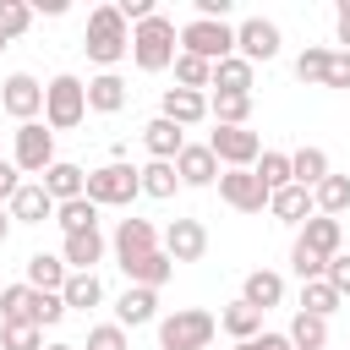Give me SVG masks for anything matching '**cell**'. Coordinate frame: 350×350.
<instances>
[{
  "label": "cell",
  "instance_id": "6da1fadb",
  "mask_svg": "<svg viewBox=\"0 0 350 350\" xmlns=\"http://www.w3.org/2000/svg\"><path fill=\"white\" fill-rule=\"evenodd\" d=\"M82 49H88V60L98 71H115L131 55V22L115 5H93L88 11V27H82Z\"/></svg>",
  "mask_w": 350,
  "mask_h": 350
},
{
  "label": "cell",
  "instance_id": "7a4b0ae2",
  "mask_svg": "<svg viewBox=\"0 0 350 350\" xmlns=\"http://www.w3.org/2000/svg\"><path fill=\"white\" fill-rule=\"evenodd\" d=\"M175 55H180V27H175L164 11H153L148 22L131 27V66H137V71H148V77L175 71Z\"/></svg>",
  "mask_w": 350,
  "mask_h": 350
},
{
  "label": "cell",
  "instance_id": "3957f363",
  "mask_svg": "<svg viewBox=\"0 0 350 350\" xmlns=\"http://www.w3.org/2000/svg\"><path fill=\"white\" fill-rule=\"evenodd\" d=\"M88 120V82L71 71H55L44 82V126L49 131H77Z\"/></svg>",
  "mask_w": 350,
  "mask_h": 350
},
{
  "label": "cell",
  "instance_id": "277c9868",
  "mask_svg": "<svg viewBox=\"0 0 350 350\" xmlns=\"http://www.w3.org/2000/svg\"><path fill=\"white\" fill-rule=\"evenodd\" d=\"M219 334V317L202 306H175L159 317V350H208Z\"/></svg>",
  "mask_w": 350,
  "mask_h": 350
},
{
  "label": "cell",
  "instance_id": "5b68a950",
  "mask_svg": "<svg viewBox=\"0 0 350 350\" xmlns=\"http://www.w3.org/2000/svg\"><path fill=\"white\" fill-rule=\"evenodd\" d=\"M88 197L98 208H131V197H142V170H131L126 159H109L88 170Z\"/></svg>",
  "mask_w": 350,
  "mask_h": 350
},
{
  "label": "cell",
  "instance_id": "8992f818",
  "mask_svg": "<svg viewBox=\"0 0 350 350\" xmlns=\"http://www.w3.org/2000/svg\"><path fill=\"white\" fill-rule=\"evenodd\" d=\"M180 55H197V60L219 66V60L235 55V27H230V22H202V16H191V22L180 27Z\"/></svg>",
  "mask_w": 350,
  "mask_h": 350
},
{
  "label": "cell",
  "instance_id": "52a82bcc",
  "mask_svg": "<svg viewBox=\"0 0 350 350\" xmlns=\"http://www.w3.org/2000/svg\"><path fill=\"white\" fill-rule=\"evenodd\" d=\"M11 164H16L22 175H44V170L55 164V131H49L44 120L16 126V131H11Z\"/></svg>",
  "mask_w": 350,
  "mask_h": 350
},
{
  "label": "cell",
  "instance_id": "ba28073f",
  "mask_svg": "<svg viewBox=\"0 0 350 350\" xmlns=\"http://www.w3.org/2000/svg\"><path fill=\"white\" fill-rule=\"evenodd\" d=\"M208 148H213V159L224 170H257V159H262V137L252 126H213Z\"/></svg>",
  "mask_w": 350,
  "mask_h": 350
},
{
  "label": "cell",
  "instance_id": "9c48e42d",
  "mask_svg": "<svg viewBox=\"0 0 350 350\" xmlns=\"http://www.w3.org/2000/svg\"><path fill=\"white\" fill-rule=\"evenodd\" d=\"M0 109H5L16 126L38 120V115H44V82H38L33 71H11V77L0 82Z\"/></svg>",
  "mask_w": 350,
  "mask_h": 350
},
{
  "label": "cell",
  "instance_id": "30bf717a",
  "mask_svg": "<svg viewBox=\"0 0 350 350\" xmlns=\"http://www.w3.org/2000/svg\"><path fill=\"white\" fill-rule=\"evenodd\" d=\"M235 55L252 60V66L273 60V55H279V22H268V16H241V22H235Z\"/></svg>",
  "mask_w": 350,
  "mask_h": 350
},
{
  "label": "cell",
  "instance_id": "8fae6325",
  "mask_svg": "<svg viewBox=\"0 0 350 350\" xmlns=\"http://www.w3.org/2000/svg\"><path fill=\"white\" fill-rule=\"evenodd\" d=\"M159 246H164L175 262H202V257H208V224H202V219H170L164 235H159Z\"/></svg>",
  "mask_w": 350,
  "mask_h": 350
},
{
  "label": "cell",
  "instance_id": "7c38bea8",
  "mask_svg": "<svg viewBox=\"0 0 350 350\" xmlns=\"http://www.w3.org/2000/svg\"><path fill=\"white\" fill-rule=\"evenodd\" d=\"M219 197H224L235 213H262V208H268V186L257 180V170H224V175H219Z\"/></svg>",
  "mask_w": 350,
  "mask_h": 350
},
{
  "label": "cell",
  "instance_id": "4fadbf2b",
  "mask_svg": "<svg viewBox=\"0 0 350 350\" xmlns=\"http://www.w3.org/2000/svg\"><path fill=\"white\" fill-rule=\"evenodd\" d=\"M109 252H115V262L126 268V262H137V257H148V252H159V230L148 224V219H120L115 224V235H109Z\"/></svg>",
  "mask_w": 350,
  "mask_h": 350
},
{
  "label": "cell",
  "instance_id": "5bb4252c",
  "mask_svg": "<svg viewBox=\"0 0 350 350\" xmlns=\"http://www.w3.org/2000/svg\"><path fill=\"white\" fill-rule=\"evenodd\" d=\"M175 175H180V186H219L224 164L213 159V148H208V142H186V148H180V159H175Z\"/></svg>",
  "mask_w": 350,
  "mask_h": 350
},
{
  "label": "cell",
  "instance_id": "9a60e30c",
  "mask_svg": "<svg viewBox=\"0 0 350 350\" xmlns=\"http://www.w3.org/2000/svg\"><path fill=\"white\" fill-rule=\"evenodd\" d=\"M159 115H164V120H175L180 131H191V126H202V120H208V93H191V88H164Z\"/></svg>",
  "mask_w": 350,
  "mask_h": 350
},
{
  "label": "cell",
  "instance_id": "2e32d148",
  "mask_svg": "<svg viewBox=\"0 0 350 350\" xmlns=\"http://www.w3.org/2000/svg\"><path fill=\"white\" fill-rule=\"evenodd\" d=\"M38 186L55 197V208L60 202H71V197H88V170L82 164H71V159H55L44 175H38Z\"/></svg>",
  "mask_w": 350,
  "mask_h": 350
},
{
  "label": "cell",
  "instance_id": "e0dca14e",
  "mask_svg": "<svg viewBox=\"0 0 350 350\" xmlns=\"http://www.w3.org/2000/svg\"><path fill=\"white\" fill-rule=\"evenodd\" d=\"M295 241H301L306 252H317V257H339V252H345V224L328 219V213H312V219L301 224Z\"/></svg>",
  "mask_w": 350,
  "mask_h": 350
},
{
  "label": "cell",
  "instance_id": "ac0fdd59",
  "mask_svg": "<svg viewBox=\"0 0 350 350\" xmlns=\"http://www.w3.org/2000/svg\"><path fill=\"white\" fill-rule=\"evenodd\" d=\"M104 252H109V241H104L98 230H82V235H66V241H60V257H66L71 273H93V268L104 262Z\"/></svg>",
  "mask_w": 350,
  "mask_h": 350
},
{
  "label": "cell",
  "instance_id": "d6986e66",
  "mask_svg": "<svg viewBox=\"0 0 350 350\" xmlns=\"http://www.w3.org/2000/svg\"><path fill=\"white\" fill-rule=\"evenodd\" d=\"M115 323H120V328H142V323H159V290L126 284V290H120V301H115Z\"/></svg>",
  "mask_w": 350,
  "mask_h": 350
},
{
  "label": "cell",
  "instance_id": "ffe728a7",
  "mask_svg": "<svg viewBox=\"0 0 350 350\" xmlns=\"http://www.w3.org/2000/svg\"><path fill=\"white\" fill-rule=\"evenodd\" d=\"M142 148H148V159H164V164H175V159H180V148H186V131H180L175 120L153 115V120L142 126Z\"/></svg>",
  "mask_w": 350,
  "mask_h": 350
},
{
  "label": "cell",
  "instance_id": "44dd1931",
  "mask_svg": "<svg viewBox=\"0 0 350 350\" xmlns=\"http://www.w3.org/2000/svg\"><path fill=\"white\" fill-rule=\"evenodd\" d=\"M22 273H27V284H33V290H49V295H60V290H66V279H71V268H66V257H60V252H33V257L22 262Z\"/></svg>",
  "mask_w": 350,
  "mask_h": 350
},
{
  "label": "cell",
  "instance_id": "7402d4cb",
  "mask_svg": "<svg viewBox=\"0 0 350 350\" xmlns=\"http://www.w3.org/2000/svg\"><path fill=\"white\" fill-rule=\"evenodd\" d=\"M241 301L257 306V312H273V306L284 301V273H273V268H252V273L241 279Z\"/></svg>",
  "mask_w": 350,
  "mask_h": 350
},
{
  "label": "cell",
  "instance_id": "603a6c76",
  "mask_svg": "<svg viewBox=\"0 0 350 350\" xmlns=\"http://www.w3.org/2000/svg\"><path fill=\"white\" fill-rule=\"evenodd\" d=\"M88 109H93V115H120V109H126V77H120V71L88 77Z\"/></svg>",
  "mask_w": 350,
  "mask_h": 350
},
{
  "label": "cell",
  "instance_id": "cb8c5ba5",
  "mask_svg": "<svg viewBox=\"0 0 350 350\" xmlns=\"http://www.w3.org/2000/svg\"><path fill=\"white\" fill-rule=\"evenodd\" d=\"M5 208H11L16 224H44V219H55V197H49L38 180H22V191H16Z\"/></svg>",
  "mask_w": 350,
  "mask_h": 350
},
{
  "label": "cell",
  "instance_id": "d4e9b609",
  "mask_svg": "<svg viewBox=\"0 0 350 350\" xmlns=\"http://www.w3.org/2000/svg\"><path fill=\"white\" fill-rule=\"evenodd\" d=\"M120 273H126V284H142V290H164V284H170V273H175V257L159 246V252H148V257L126 262Z\"/></svg>",
  "mask_w": 350,
  "mask_h": 350
},
{
  "label": "cell",
  "instance_id": "484cf974",
  "mask_svg": "<svg viewBox=\"0 0 350 350\" xmlns=\"http://www.w3.org/2000/svg\"><path fill=\"white\" fill-rule=\"evenodd\" d=\"M268 213H273L279 224H306V219L317 213V202H312V191H306V186H284V191H273V197H268Z\"/></svg>",
  "mask_w": 350,
  "mask_h": 350
},
{
  "label": "cell",
  "instance_id": "4316f807",
  "mask_svg": "<svg viewBox=\"0 0 350 350\" xmlns=\"http://www.w3.org/2000/svg\"><path fill=\"white\" fill-rule=\"evenodd\" d=\"M290 175H295V186H306V191H317V186H323V180H328L334 170H328V153L306 142V148H295V153H290Z\"/></svg>",
  "mask_w": 350,
  "mask_h": 350
},
{
  "label": "cell",
  "instance_id": "83f0119b",
  "mask_svg": "<svg viewBox=\"0 0 350 350\" xmlns=\"http://www.w3.org/2000/svg\"><path fill=\"white\" fill-rule=\"evenodd\" d=\"M213 126H252V93H208Z\"/></svg>",
  "mask_w": 350,
  "mask_h": 350
},
{
  "label": "cell",
  "instance_id": "f1b7e54d",
  "mask_svg": "<svg viewBox=\"0 0 350 350\" xmlns=\"http://www.w3.org/2000/svg\"><path fill=\"white\" fill-rule=\"evenodd\" d=\"M219 328H224L235 345H246V339H257V334H262V312H257V306H246V301H230V306L219 312Z\"/></svg>",
  "mask_w": 350,
  "mask_h": 350
},
{
  "label": "cell",
  "instance_id": "f546056e",
  "mask_svg": "<svg viewBox=\"0 0 350 350\" xmlns=\"http://www.w3.org/2000/svg\"><path fill=\"white\" fill-rule=\"evenodd\" d=\"M252 82H257V66L241 60V55H230V60L213 66V93H252Z\"/></svg>",
  "mask_w": 350,
  "mask_h": 350
},
{
  "label": "cell",
  "instance_id": "4dcf8cb0",
  "mask_svg": "<svg viewBox=\"0 0 350 350\" xmlns=\"http://www.w3.org/2000/svg\"><path fill=\"white\" fill-rule=\"evenodd\" d=\"M55 224H60L66 235L98 230V202H93V197H71V202H60V208H55Z\"/></svg>",
  "mask_w": 350,
  "mask_h": 350
},
{
  "label": "cell",
  "instance_id": "1f68e13d",
  "mask_svg": "<svg viewBox=\"0 0 350 350\" xmlns=\"http://www.w3.org/2000/svg\"><path fill=\"white\" fill-rule=\"evenodd\" d=\"M60 301H66V312H93V306L104 301L98 273H71V279H66V290H60Z\"/></svg>",
  "mask_w": 350,
  "mask_h": 350
},
{
  "label": "cell",
  "instance_id": "d6a6232c",
  "mask_svg": "<svg viewBox=\"0 0 350 350\" xmlns=\"http://www.w3.org/2000/svg\"><path fill=\"white\" fill-rule=\"evenodd\" d=\"M33 301H38V290L22 279V284H5L0 290V323H33ZM38 328V323H33Z\"/></svg>",
  "mask_w": 350,
  "mask_h": 350
},
{
  "label": "cell",
  "instance_id": "836d02e7",
  "mask_svg": "<svg viewBox=\"0 0 350 350\" xmlns=\"http://www.w3.org/2000/svg\"><path fill=\"white\" fill-rule=\"evenodd\" d=\"M284 334H290V345H295V350H328V317H312V312H295Z\"/></svg>",
  "mask_w": 350,
  "mask_h": 350
},
{
  "label": "cell",
  "instance_id": "e575fe53",
  "mask_svg": "<svg viewBox=\"0 0 350 350\" xmlns=\"http://www.w3.org/2000/svg\"><path fill=\"white\" fill-rule=\"evenodd\" d=\"M180 191V175H175V164H164V159H148L142 164V197H159V202H170Z\"/></svg>",
  "mask_w": 350,
  "mask_h": 350
},
{
  "label": "cell",
  "instance_id": "d590c367",
  "mask_svg": "<svg viewBox=\"0 0 350 350\" xmlns=\"http://www.w3.org/2000/svg\"><path fill=\"white\" fill-rule=\"evenodd\" d=\"M257 180L268 186V197H273V191H284V186H295V175H290V153L262 148V159H257Z\"/></svg>",
  "mask_w": 350,
  "mask_h": 350
},
{
  "label": "cell",
  "instance_id": "8d00e7d4",
  "mask_svg": "<svg viewBox=\"0 0 350 350\" xmlns=\"http://www.w3.org/2000/svg\"><path fill=\"white\" fill-rule=\"evenodd\" d=\"M345 306V295L328 284V279H312V284H301V312H312V317H334Z\"/></svg>",
  "mask_w": 350,
  "mask_h": 350
},
{
  "label": "cell",
  "instance_id": "74e56055",
  "mask_svg": "<svg viewBox=\"0 0 350 350\" xmlns=\"http://www.w3.org/2000/svg\"><path fill=\"white\" fill-rule=\"evenodd\" d=\"M312 202H317V213H328V219L350 213V175H328V180L312 191Z\"/></svg>",
  "mask_w": 350,
  "mask_h": 350
},
{
  "label": "cell",
  "instance_id": "f35d334b",
  "mask_svg": "<svg viewBox=\"0 0 350 350\" xmlns=\"http://www.w3.org/2000/svg\"><path fill=\"white\" fill-rule=\"evenodd\" d=\"M175 88L208 93V88H213V66H208V60H197V55H175Z\"/></svg>",
  "mask_w": 350,
  "mask_h": 350
},
{
  "label": "cell",
  "instance_id": "ab89813d",
  "mask_svg": "<svg viewBox=\"0 0 350 350\" xmlns=\"http://www.w3.org/2000/svg\"><path fill=\"white\" fill-rule=\"evenodd\" d=\"M328 55H334V49H323V44H306V49L295 55V77H301L306 88H323V77H328Z\"/></svg>",
  "mask_w": 350,
  "mask_h": 350
},
{
  "label": "cell",
  "instance_id": "60d3db41",
  "mask_svg": "<svg viewBox=\"0 0 350 350\" xmlns=\"http://www.w3.org/2000/svg\"><path fill=\"white\" fill-rule=\"evenodd\" d=\"M0 350H44V328H33V323H0Z\"/></svg>",
  "mask_w": 350,
  "mask_h": 350
},
{
  "label": "cell",
  "instance_id": "b9f144b4",
  "mask_svg": "<svg viewBox=\"0 0 350 350\" xmlns=\"http://www.w3.org/2000/svg\"><path fill=\"white\" fill-rule=\"evenodd\" d=\"M77 350H131V339H126V328H120V323H93V328H88V339H82Z\"/></svg>",
  "mask_w": 350,
  "mask_h": 350
},
{
  "label": "cell",
  "instance_id": "7bdbcfd3",
  "mask_svg": "<svg viewBox=\"0 0 350 350\" xmlns=\"http://www.w3.org/2000/svg\"><path fill=\"white\" fill-rule=\"evenodd\" d=\"M290 273H295L301 284H312V279L328 273V257H317V252H306V246L295 241V246H290Z\"/></svg>",
  "mask_w": 350,
  "mask_h": 350
},
{
  "label": "cell",
  "instance_id": "ee69618b",
  "mask_svg": "<svg viewBox=\"0 0 350 350\" xmlns=\"http://www.w3.org/2000/svg\"><path fill=\"white\" fill-rule=\"evenodd\" d=\"M33 27V5H22V0H0V33L5 38H22Z\"/></svg>",
  "mask_w": 350,
  "mask_h": 350
},
{
  "label": "cell",
  "instance_id": "f6af8a7d",
  "mask_svg": "<svg viewBox=\"0 0 350 350\" xmlns=\"http://www.w3.org/2000/svg\"><path fill=\"white\" fill-rule=\"evenodd\" d=\"M60 317H66V301L49 295V290H38V301H33V323H38V328H55Z\"/></svg>",
  "mask_w": 350,
  "mask_h": 350
},
{
  "label": "cell",
  "instance_id": "bcb514c9",
  "mask_svg": "<svg viewBox=\"0 0 350 350\" xmlns=\"http://www.w3.org/2000/svg\"><path fill=\"white\" fill-rule=\"evenodd\" d=\"M323 88H350V55H345V49L328 55V77H323Z\"/></svg>",
  "mask_w": 350,
  "mask_h": 350
},
{
  "label": "cell",
  "instance_id": "7dc6e473",
  "mask_svg": "<svg viewBox=\"0 0 350 350\" xmlns=\"http://www.w3.org/2000/svg\"><path fill=\"white\" fill-rule=\"evenodd\" d=\"M339 295H350V252H339V257H328V273H323Z\"/></svg>",
  "mask_w": 350,
  "mask_h": 350
},
{
  "label": "cell",
  "instance_id": "c3c4849f",
  "mask_svg": "<svg viewBox=\"0 0 350 350\" xmlns=\"http://www.w3.org/2000/svg\"><path fill=\"white\" fill-rule=\"evenodd\" d=\"M16 191H22V170H16L11 159H0V208H5Z\"/></svg>",
  "mask_w": 350,
  "mask_h": 350
},
{
  "label": "cell",
  "instance_id": "681fc988",
  "mask_svg": "<svg viewBox=\"0 0 350 350\" xmlns=\"http://www.w3.org/2000/svg\"><path fill=\"white\" fill-rule=\"evenodd\" d=\"M115 11H120V16L131 22V27H137V22H148V16L159 11V5H153V0H115Z\"/></svg>",
  "mask_w": 350,
  "mask_h": 350
},
{
  "label": "cell",
  "instance_id": "f907efd6",
  "mask_svg": "<svg viewBox=\"0 0 350 350\" xmlns=\"http://www.w3.org/2000/svg\"><path fill=\"white\" fill-rule=\"evenodd\" d=\"M235 350H295V345H290V334H268V328H262L257 339H246V345H235Z\"/></svg>",
  "mask_w": 350,
  "mask_h": 350
},
{
  "label": "cell",
  "instance_id": "816d5d0a",
  "mask_svg": "<svg viewBox=\"0 0 350 350\" xmlns=\"http://www.w3.org/2000/svg\"><path fill=\"white\" fill-rule=\"evenodd\" d=\"M334 38H339L345 55H350V0H339V11H334Z\"/></svg>",
  "mask_w": 350,
  "mask_h": 350
},
{
  "label": "cell",
  "instance_id": "f5cc1de1",
  "mask_svg": "<svg viewBox=\"0 0 350 350\" xmlns=\"http://www.w3.org/2000/svg\"><path fill=\"white\" fill-rule=\"evenodd\" d=\"M33 11H44V16H66V0H38Z\"/></svg>",
  "mask_w": 350,
  "mask_h": 350
},
{
  "label": "cell",
  "instance_id": "db71d44e",
  "mask_svg": "<svg viewBox=\"0 0 350 350\" xmlns=\"http://www.w3.org/2000/svg\"><path fill=\"white\" fill-rule=\"evenodd\" d=\"M11 224H16V219H11V208H0V246H5V235H11Z\"/></svg>",
  "mask_w": 350,
  "mask_h": 350
},
{
  "label": "cell",
  "instance_id": "11a10c76",
  "mask_svg": "<svg viewBox=\"0 0 350 350\" xmlns=\"http://www.w3.org/2000/svg\"><path fill=\"white\" fill-rule=\"evenodd\" d=\"M44 350H77V345H66V339H55V345H44Z\"/></svg>",
  "mask_w": 350,
  "mask_h": 350
},
{
  "label": "cell",
  "instance_id": "9f6ffc18",
  "mask_svg": "<svg viewBox=\"0 0 350 350\" xmlns=\"http://www.w3.org/2000/svg\"><path fill=\"white\" fill-rule=\"evenodd\" d=\"M5 44H11V38H5V33H0V49H5Z\"/></svg>",
  "mask_w": 350,
  "mask_h": 350
},
{
  "label": "cell",
  "instance_id": "6f0895ef",
  "mask_svg": "<svg viewBox=\"0 0 350 350\" xmlns=\"http://www.w3.org/2000/svg\"><path fill=\"white\" fill-rule=\"evenodd\" d=\"M0 290H5V284H0Z\"/></svg>",
  "mask_w": 350,
  "mask_h": 350
},
{
  "label": "cell",
  "instance_id": "680465c9",
  "mask_svg": "<svg viewBox=\"0 0 350 350\" xmlns=\"http://www.w3.org/2000/svg\"><path fill=\"white\" fill-rule=\"evenodd\" d=\"M0 159H5V153H0Z\"/></svg>",
  "mask_w": 350,
  "mask_h": 350
}]
</instances>
